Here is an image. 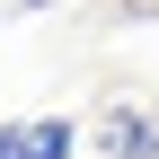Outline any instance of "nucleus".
Listing matches in <instances>:
<instances>
[{"label": "nucleus", "instance_id": "nucleus-1", "mask_svg": "<svg viewBox=\"0 0 159 159\" xmlns=\"http://www.w3.org/2000/svg\"><path fill=\"white\" fill-rule=\"evenodd\" d=\"M89 150L97 159H159V97H106L89 115Z\"/></svg>", "mask_w": 159, "mask_h": 159}, {"label": "nucleus", "instance_id": "nucleus-2", "mask_svg": "<svg viewBox=\"0 0 159 159\" xmlns=\"http://www.w3.org/2000/svg\"><path fill=\"white\" fill-rule=\"evenodd\" d=\"M71 150H80V124H71V115H35L27 159H71Z\"/></svg>", "mask_w": 159, "mask_h": 159}, {"label": "nucleus", "instance_id": "nucleus-3", "mask_svg": "<svg viewBox=\"0 0 159 159\" xmlns=\"http://www.w3.org/2000/svg\"><path fill=\"white\" fill-rule=\"evenodd\" d=\"M27 142H35V124H0V159H27Z\"/></svg>", "mask_w": 159, "mask_h": 159}, {"label": "nucleus", "instance_id": "nucleus-4", "mask_svg": "<svg viewBox=\"0 0 159 159\" xmlns=\"http://www.w3.org/2000/svg\"><path fill=\"white\" fill-rule=\"evenodd\" d=\"M18 9H53V0H18Z\"/></svg>", "mask_w": 159, "mask_h": 159}]
</instances>
